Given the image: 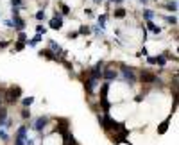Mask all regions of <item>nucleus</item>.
I'll use <instances>...</instances> for the list:
<instances>
[{"label": "nucleus", "mask_w": 179, "mask_h": 145, "mask_svg": "<svg viewBox=\"0 0 179 145\" xmlns=\"http://www.w3.org/2000/svg\"><path fill=\"white\" fill-rule=\"evenodd\" d=\"M18 41H21V43L27 41V36H25V32L23 31H18Z\"/></svg>", "instance_id": "23"}, {"label": "nucleus", "mask_w": 179, "mask_h": 145, "mask_svg": "<svg viewBox=\"0 0 179 145\" xmlns=\"http://www.w3.org/2000/svg\"><path fill=\"white\" fill-rule=\"evenodd\" d=\"M13 29H16V31H23L25 29V20L20 18V14L13 16Z\"/></svg>", "instance_id": "8"}, {"label": "nucleus", "mask_w": 179, "mask_h": 145, "mask_svg": "<svg viewBox=\"0 0 179 145\" xmlns=\"http://www.w3.org/2000/svg\"><path fill=\"white\" fill-rule=\"evenodd\" d=\"M106 20H107V16H106V14H100V16H99V25H100V29H104Z\"/></svg>", "instance_id": "22"}, {"label": "nucleus", "mask_w": 179, "mask_h": 145, "mask_svg": "<svg viewBox=\"0 0 179 145\" xmlns=\"http://www.w3.org/2000/svg\"><path fill=\"white\" fill-rule=\"evenodd\" d=\"M99 83H100V79H95V77H90V79H88V81H86V83H84L86 93L93 95V93H95V90L99 88Z\"/></svg>", "instance_id": "4"}, {"label": "nucleus", "mask_w": 179, "mask_h": 145, "mask_svg": "<svg viewBox=\"0 0 179 145\" xmlns=\"http://www.w3.org/2000/svg\"><path fill=\"white\" fill-rule=\"evenodd\" d=\"M11 6H13V7H21L23 2H21V0H11Z\"/></svg>", "instance_id": "28"}, {"label": "nucleus", "mask_w": 179, "mask_h": 145, "mask_svg": "<svg viewBox=\"0 0 179 145\" xmlns=\"http://www.w3.org/2000/svg\"><path fill=\"white\" fill-rule=\"evenodd\" d=\"M32 102H34V97H25V99L21 100V104H23L25 108H29V106H32Z\"/></svg>", "instance_id": "19"}, {"label": "nucleus", "mask_w": 179, "mask_h": 145, "mask_svg": "<svg viewBox=\"0 0 179 145\" xmlns=\"http://www.w3.org/2000/svg\"><path fill=\"white\" fill-rule=\"evenodd\" d=\"M49 47H50V50L54 52V54H56V56H57V54H61V47H59V45H57V43L54 41V40H49Z\"/></svg>", "instance_id": "12"}, {"label": "nucleus", "mask_w": 179, "mask_h": 145, "mask_svg": "<svg viewBox=\"0 0 179 145\" xmlns=\"http://www.w3.org/2000/svg\"><path fill=\"white\" fill-rule=\"evenodd\" d=\"M95 4H102V2H104V0H93Z\"/></svg>", "instance_id": "36"}, {"label": "nucleus", "mask_w": 179, "mask_h": 145, "mask_svg": "<svg viewBox=\"0 0 179 145\" xmlns=\"http://www.w3.org/2000/svg\"><path fill=\"white\" fill-rule=\"evenodd\" d=\"M90 32H91V29H90L88 25H81V29H79V34L86 36V34H90Z\"/></svg>", "instance_id": "21"}, {"label": "nucleus", "mask_w": 179, "mask_h": 145, "mask_svg": "<svg viewBox=\"0 0 179 145\" xmlns=\"http://www.w3.org/2000/svg\"><path fill=\"white\" fill-rule=\"evenodd\" d=\"M126 13H127L126 9H115L113 14H115V18H124V16H126Z\"/></svg>", "instance_id": "20"}, {"label": "nucleus", "mask_w": 179, "mask_h": 145, "mask_svg": "<svg viewBox=\"0 0 179 145\" xmlns=\"http://www.w3.org/2000/svg\"><path fill=\"white\" fill-rule=\"evenodd\" d=\"M172 115L174 113H170L169 116H167V120H163V122L158 125V135H165V133H167V129H169V125H170V120H172Z\"/></svg>", "instance_id": "9"}, {"label": "nucleus", "mask_w": 179, "mask_h": 145, "mask_svg": "<svg viewBox=\"0 0 179 145\" xmlns=\"http://www.w3.org/2000/svg\"><path fill=\"white\" fill-rule=\"evenodd\" d=\"M154 16H156V13H154V11H150V9H145V11H143V18H145L147 22L154 20Z\"/></svg>", "instance_id": "17"}, {"label": "nucleus", "mask_w": 179, "mask_h": 145, "mask_svg": "<svg viewBox=\"0 0 179 145\" xmlns=\"http://www.w3.org/2000/svg\"><path fill=\"white\" fill-rule=\"evenodd\" d=\"M140 77H142V81H143V83H156V75H152V73H149V72H145V70H143V72H142V75H140Z\"/></svg>", "instance_id": "11"}, {"label": "nucleus", "mask_w": 179, "mask_h": 145, "mask_svg": "<svg viewBox=\"0 0 179 145\" xmlns=\"http://www.w3.org/2000/svg\"><path fill=\"white\" fill-rule=\"evenodd\" d=\"M113 4H120V2H124V0H111Z\"/></svg>", "instance_id": "35"}, {"label": "nucleus", "mask_w": 179, "mask_h": 145, "mask_svg": "<svg viewBox=\"0 0 179 145\" xmlns=\"http://www.w3.org/2000/svg\"><path fill=\"white\" fill-rule=\"evenodd\" d=\"M77 36H79V32H70L68 34V38H77Z\"/></svg>", "instance_id": "33"}, {"label": "nucleus", "mask_w": 179, "mask_h": 145, "mask_svg": "<svg viewBox=\"0 0 179 145\" xmlns=\"http://www.w3.org/2000/svg\"><path fill=\"white\" fill-rule=\"evenodd\" d=\"M29 116H31L29 108H23V109H21V118H29Z\"/></svg>", "instance_id": "26"}, {"label": "nucleus", "mask_w": 179, "mask_h": 145, "mask_svg": "<svg viewBox=\"0 0 179 145\" xmlns=\"http://www.w3.org/2000/svg\"><path fill=\"white\" fill-rule=\"evenodd\" d=\"M0 140H4V142H7V140H9V136H7V133H6L4 129H0Z\"/></svg>", "instance_id": "27"}, {"label": "nucleus", "mask_w": 179, "mask_h": 145, "mask_svg": "<svg viewBox=\"0 0 179 145\" xmlns=\"http://www.w3.org/2000/svg\"><path fill=\"white\" fill-rule=\"evenodd\" d=\"M27 131H29V127H27V125H21L20 129L16 131V135H14V145H25V140H27Z\"/></svg>", "instance_id": "2"}, {"label": "nucleus", "mask_w": 179, "mask_h": 145, "mask_svg": "<svg viewBox=\"0 0 179 145\" xmlns=\"http://www.w3.org/2000/svg\"><path fill=\"white\" fill-rule=\"evenodd\" d=\"M6 120H7V109L6 108H0V127L6 125Z\"/></svg>", "instance_id": "13"}, {"label": "nucleus", "mask_w": 179, "mask_h": 145, "mask_svg": "<svg viewBox=\"0 0 179 145\" xmlns=\"http://www.w3.org/2000/svg\"><path fill=\"white\" fill-rule=\"evenodd\" d=\"M23 47H25V43L18 41L16 45H14V50H16V52H21V50H23Z\"/></svg>", "instance_id": "29"}, {"label": "nucleus", "mask_w": 179, "mask_h": 145, "mask_svg": "<svg viewBox=\"0 0 179 145\" xmlns=\"http://www.w3.org/2000/svg\"><path fill=\"white\" fill-rule=\"evenodd\" d=\"M147 27H149V31L154 32V34H159V32H161V27H158V25H156V23H154L152 20L147 22Z\"/></svg>", "instance_id": "14"}, {"label": "nucleus", "mask_w": 179, "mask_h": 145, "mask_svg": "<svg viewBox=\"0 0 179 145\" xmlns=\"http://www.w3.org/2000/svg\"><path fill=\"white\" fill-rule=\"evenodd\" d=\"M165 20L169 22V23H172V25H177V18L176 16H165Z\"/></svg>", "instance_id": "25"}, {"label": "nucleus", "mask_w": 179, "mask_h": 145, "mask_svg": "<svg viewBox=\"0 0 179 145\" xmlns=\"http://www.w3.org/2000/svg\"><path fill=\"white\" fill-rule=\"evenodd\" d=\"M49 124V116L47 115H41V116H38L36 120H34V124H32V129L34 131H43L45 127Z\"/></svg>", "instance_id": "3"}, {"label": "nucleus", "mask_w": 179, "mask_h": 145, "mask_svg": "<svg viewBox=\"0 0 179 145\" xmlns=\"http://www.w3.org/2000/svg\"><path fill=\"white\" fill-rule=\"evenodd\" d=\"M45 18H47V14H45V11H38V13H36V20H45Z\"/></svg>", "instance_id": "24"}, {"label": "nucleus", "mask_w": 179, "mask_h": 145, "mask_svg": "<svg viewBox=\"0 0 179 145\" xmlns=\"http://www.w3.org/2000/svg\"><path fill=\"white\" fill-rule=\"evenodd\" d=\"M165 7H167L170 13H177V2H176V0H170V2H167Z\"/></svg>", "instance_id": "16"}, {"label": "nucleus", "mask_w": 179, "mask_h": 145, "mask_svg": "<svg viewBox=\"0 0 179 145\" xmlns=\"http://www.w3.org/2000/svg\"><path fill=\"white\" fill-rule=\"evenodd\" d=\"M102 77H104L106 81H113V79H116V77H118V72H116V70H113V66H107V68H104V70H102Z\"/></svg>", "instance_id": "7"}, {"label": "nucleus", "mask_w": 179, "mask_h": 145, "mask_svg": "<svg viewBox=\"0 0 179 145\" xmlns=\"http://www.w3.org/2000/svg\"><path fill=\"white\" fill-rule=\"evenodd\" d=\"M156 65H159V66H165V65H167V54H161V56H158V57H156Z\"/></svg>", "instance_id": "18"}, {"label": "nucleus", "mask_w": 179, "mask_h": 145, "mask_svg": "<svg viewBox=\"0 0 179 145\" xmlns=\"http://www.w3.org/2000/svg\"><path fill=\"white\" fill-rule=\"evenodd\" d=\"M147 63L149 65H156V57H147Z\"/></svg>", "instance_id": "32"}, {"label": "nucleus", "mask_w": 179, "mask_h": 145, "mask_svg": "<svg viewBox=\"0 0 179 145\" xmlns=\"http://www.w3.org/2000/svg\"><path fill=\"white\" fill-rule=\"evenodd\" d=\"M102 70H104V61H99L95 65L93 68H91V72H90V77H95V79H100L102 77Z\"/></svg>", "instance_id": "6"}, {"label": "nucleus", "mask_w": 179, "mask_h": 145, "mask_svg": "<svg viewBox=\"0 0 179 145\" xmlns=\"http://www.w3.org/2000/svg\"><path fill=\"white\" fill-rule=\"evenodd\" d=\"M61 27H63V14H61L59 11H56L54 18L50 20V29H54V31H59Z\"/></svg>", "instance_id": "5"}, {"label": "nucleus", "mask_w": 179, "mask_h": 145, "mask_svg": "<svg viewBox=\"0 0 179 145\" xmlns=\"http://www.w3.org/2000/svg\"><path fill=\"white\" fill-rule=\"evenodd\" d=\"M120 73H122V79H124L126 83H129V84L136 83V73H134V68H131V66H122Z\"/></svg>", "instance_id": "1"}, {"label": "nucleus", "mask_w": 179, "mask_h": 145, "mask_svg": "<svg viewBox=\"0 0 179 145\" xmlns=\"http://www.w3.org/2000/svg\"><path fill=\"white\" fill-rule=\"evenodd\" d=\"M40 56H41V57H47V59H50V61H57V56H56V54L50 50V49H45V50H41V52H40Z\"/></svg>", "instance_id": "10"}, {"label": "nucleus", "mask_w": 179, "mask_h": 145, "mask_svg": "<svg viewBox=\"0 0 179 145\" xmlns=\"http://www.w3.org/2000/svg\"><path fill=\"white\" fill-rule=\"evenodd\" d=\"M41 38H43V34H36V36H34V38H32V40H29V41H25V43H27V45H29V47H36V45H38V43L41 41Z\"/></svg>", "instance_id": "15"}, {"label": "nucleus", "mask_w": 179, "mask_h": 145, "mask_svg": "<svg viewBox=\"0 0 179 145\" xmlns=\"http://www.w3.org/2000/svg\"><path fill=\"white\" fill-rule=\"evenodd\" d=\"M61 11H63V13H61V14H70V7H68V6H61Z\"/></svg>", "instance_id": "31"}, {"label": "nucleus", "mask_w": 179, "mask_h": 145, "mask_svg": "<svg viewBox=\"0 0 179 145\" xmlns=\"http://www.w3.org/2000/svg\"><path fill=\"white\" fill-rule=\"evenodd\" d=\"M45 32H47V29H45L43 25H38V27H36V34H45Z\"/></svg>", "instance_id": "30"}, {"label": "nucleus", "mask_w": 179, "mask_h": 145, "mask_svg": "<svg viewBox=\"0 0 179 145\" xmlns=\"http://www.w3.org/2000/svg\"><path fill=\"white\" fill-rule=\"evenodd\" d=\"M138 2H140V4H143V6H147V2H149V0H138Z\"/></svg>", "instance_id": "34"}]
</instances>
